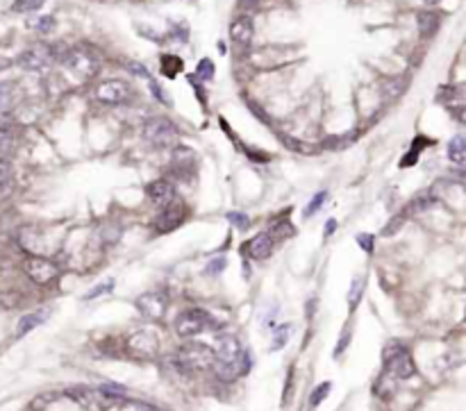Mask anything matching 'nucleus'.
<instances>
[{"instance_id": "c756f323", "label": "nucleus", "mask_w": 466, "mask_h": 411, "mask_svg": "<svg viewBox=\"0 0 466 411\" xmlns=\"http://www.w3.org/2000/svg\"><path fill=\"white\" fill-rule=\"evenodd\" d=\"M402 89H405V82L400 78H394V80H387L385 82V93L387 96H398Z\"/></svg>"}, {"instance_id": "4468645a", "label": "nucleus", "mask_w": 466, "mask_h": 411, "mask_svg": "<svg viewBox=\"0 0 466 411\" xmlns=\"http://www.w3.org/2000/svg\"><path fill=\"white\" fill-rule=\"evenodd\" d=\"M255 36V23L250 16H237L230 23V39L237 46H248Z\"/></svg>"}, {"instance_id": "6e6552de", "label": "nucleus", "mask_w": 466, "mask_h": 411, "mask_svg": "<svg viewBox=\"0 0 466 411\" xmlns=\"http://www.w3.org/2000/svg\"><path fill=\"white\" fill-rule=\"evenodd\" d=\"M23 270H26V275L36 284H51L59 278V266L53 259L41 257V255L28 257L26 264H23Z\"/></svg>"}, {"instance_id": "c85d7f7f", "label": "nucleus", "mask_w": 466, "mask_h": 411, "mask_svg": "<svg viewBox=\"0 0 466 411\" xmlns=\"http://www.w3.org/2000/svg\"><path fill=\"white\" fill-rule=\"evenodd\" d=\"M36 32L39 34H48V32H53L55 30V19L53 16H41L39 21H36Z\"/></svg>"}, {"instance_id": "79ce46f5", "label": "nucleus", "mask_w": 466, "mask_h": 411, "mask_svg": "<svg viewBox=\"0 0 466 411\" xmlns=\"http://www.w3.org/2000/svg\"><path fill=\"white\" fill-rule=\"evenodd\" d=\"M3 130H5V123H3V121H0V132H3Z\"/></svg>"}, {"instance_id": "39448f33", "label": "nucleus", "mask_w": 466, "mask_h": 411, "mask_svg": "<svg viewBox=\"0 0 466 411\" xmlns=\"http://www.w3.org/2000/svg\"><path fill=\"white\" fill-rule=\"evenodd\" d=\"M385 366H387V375L396 377V380H407L416 372L414 359L407 347H402V345L389 347L385 352Z\"/></svg>"}, {"instance_id": "7c9ffc66", "label": "nucleus", "mask_w": 466, "mask_h": 411, "mask_svg": "<svg viewBox=\"0 0 466 411\" xmlns=\"http://www.w3.org/2000/svg\"><path fill=\"white\" fill-rule=\"evenodd\" d=\"M212 76H214V64L210 59H203L198 64V78L201 80H212Z\"/></svg>"}, {"instance_id": "ddd939ff", "label": "nucleus", "mask_w": 466, "mask_h": 411, "mask_svg": "<svg viewBox=\"0 0 466 411\" xmlns=\"http://www.w3.org/2000/svg\"><path fill=\"white\" fill-rule=\"evenodd\" d=\"M146 196H148V201L157 207H164L166 203H171L176 198V186L171 180H155L146 186Z\"/></svg>"}, {"instance_id": "a19ab883", "label": "nucleus", "mask_w": 466, "mask_h": 411, "mask_svg": "<svg viewBox=\"0 0 466 411\" xmlns=\"http://www.w3.org/2000/svg\"><path fill=\"white\" fill-rule=\"evenodd\" d=\"M335 228H337V220H335V218H330V220H328V225H325V234H333Z\"/></svg>"}, {"instance_id": "5701e85b", "label": "nucleus", "mask_w": 466, "mask_h": 411, "mask_svg": "<svg viewBox=\"0 0 466 411\" xmlns=\"http://www.w3.org/2000/svg\"><path fill=\"white\" fill-rule=\"evenodd\" d=\"M14 91L16 86L11 82H0V111H7L14 103Z\"/></svg>"}, {"instance_id": "4be33fe9", "label": "nucleus", "mask_w": 466, "mask_h": 411, "mask_svg": "<svg viewBox=\"0 0 466 411\" xmlns=\"http://www.w3.org/2000/svg\"><path fill=\"white\" fill-rule=\"evenodd\" d=\"M432 205V196L430 193H423V196H416L414 201L407 205V209H405V216H414V214H419V211H425L427 207Z\"/></svg>"}, {"instance_id": "58836bf2", "label": "nucleus", "mask_w": 466, "mask_h": 411, "mask_svg": "<svg viewBox=\"0 0 466 411\" xmlns=\"http://www.w3.org/2000/svg\"><path fill=\"white\" fill-rule=\"evenodd\" d=\"M358 243L364 248L366 253H371V248H373V245H371V234H360V236H358Z\"/></svg>"}, {"instance_id": "f257e3e1", "label": "nucleus", "mask_w": 466, "mask_h": 411, "mask_svg": "<svg viewBox=\"0 0 466 411\" xmlns=\"http://www.w3.org/2000/svg\"><path fill=\"white\" fill-rule=\"evenodd\" d=\"M62 64L76 80H91L98 76V71H101V59H98V55L87 46L69 48L62 57Z\"/></svg>"}, {"instance_id": "423d86ee", "label": "nucleus", "mask_w": 466, "mask_h": 411, "mask_svg": "<svg viewBox=\"0 0 466 411\" xmlns=\"http://www.w3.org/2000/svg\"><path fill=\"white\" fill-rule=\"evenodd\" d=\"M55 59H57V53H55L53 46L36 44V46L28 48V51H23V53L19 55L16 64H19L21 68H26V71L39 73V71H46L48 66H51Z\"/></svg>"}, {"instance_id": "393cba45", "label": "nucleus", "mask_w": 466, "mask_h": 411, "mask_svg": "<svg viewBox=\"0 0 466 411\" xmlns=\"http://www.w3.org/2000/svg\"><path fill=\"white\" fill-rule=\"evenodd\" d=\"M330 389H333V384H330V382L318 384L316 389H314V393H312V397H310V407H318V405H321L325 397H328Z\"/></svg>"}, {"instance_id": "20e7f679", "label": "nucleus", "mask_w": 466, "mask_h": 411, "mask_svg": "<svg viewBox=\"0 0 466 411\" xmlns=\"http://www.w3.org/2000/svg\"><path fill=\"white\" fill-rule=\"evenodd\" d=\"M214 325L212 316L203 309H187L176 318V334L182 339H189V336H198L201 332L210 330Z\"/></svg>"}, {"instance_id": "72a5a7b5", "label": "nucleus", "mask_w": 466, "mask_h": 411, "mask_svg": "<svg viewBox=\"0 0 466 411\" xmlns=\"http://www.w3.org/2000/svg\"><path fill=\"white\" fill-rule=\"evenodd\" d=\"M228 220L235 223L237 228H246V225H248V216H246V214H239V211H230Z\"/></svg>"}, {"instance_id": "f704fd0d", "label": "nucleus", "mask_w": 466, "mask_h": 411, "mask_svg": "<svg viewBox=\"0 0 466 411\" xmlns=\"http://www.w3.org/2000/svg\"><path fill=\"white\" fill-rule=\"evenodd\" d=\"M325 196H328L325 191H323V193H316V196H314V201L310 203V207H308V209H305V216H312V214H314V211H316L318 207H321V205H323V201H325Z\"/></svg>"}, {"instance_id": "473e14b6", "label": "nucleus", "mask_w": 466, "mask_h": 411, "mask_svg": "<svg viewBox=\"0 0 466 411\" xmlns=\"http://www.w3.org/2000/svg\"><path fill=\"white\" fill-rule=\"evenodd\" d=\"M405 218H407L405 214H400V216H396V218H391V220H389V225L383 230V234H385V236H391V234H394V232L402 225V220H405Z\"/></svg>"}, {"instance_id": "a878e982", "label": "nucleus", "mask_w": 466, "mask_h": 411, "mask_svg": "<svg viewBox=\"0 0 466 411\" xmlns=\"http://www.w3.org/2000/svg\"><path fill=\"white\" fill-rule=\"evenodd\" d=\"M362 291H364V278H358V280L353 282V286H350V293H348V305H350V309L360 303Z\"/></svg>"}, {"instance_id": "cd10ccee", "label": "nucleus", "mask_w": 466, "mask_h": 411, "mask_svg": "<svg viewBox=\"0 0 466 411\" xmlns=\"http://www.w3.org/2000/svg\"><path fill=\"white\" fill-rule=\"evenodd\" d=\"M114 289V280H107L105 284H98L96 289H91L89 293H87V300H93V298H98V295H105V293H109Z\"/></svg>"}, {"instance_id": "9d476101", "label": "nucleus", "mask_w": 466, "mask_h": 411, "mask_svg": "<svg viewBox=\"0 0 466 411\" xmlns=\"http://www.w3.org/2000/svg\"><path fill=\"white\" fill-rule=\"evenodd\" d=\"M157 336L151 332V330H139V332H134L130 336V341H128V347H130V352L134 357H141V359H151L155 357L157 352Z\"/></svg>"}, {"instance_id": "dca6fc26", "label": "nucleus", "mask_w": 466, "mask_h": 411, "mask_svg": "<svg viewBox=\"0 0 466 411\" xmlns=\"http://www.w3.org/2000/svg\"><path fill=\"white\" fill-rule=\"evenodd\" d=\"M46 318H48V311H46V309H39V311H32V314H26V316L19 320V325H16V339L26 336V334L32 332V330H36Z\"/></svg>"}, {"instance_id": "aec40b11", "label": "nucleus", "mask_w": 466, "mask_h": 411, "mask_svg": "<svg viewBox=\"0 0 466 411\" xmlns=\"http://www.w3.org/2000/svg\"><path fill=\"white\" fill-rule=\"evenodd\" d=\"M419 30H421V36H425V39L439 30V14H437V11H421V14H419Z\"/></svg>"}, {"instance_id": "7ed1b4c3", "label": "nucleus", "mask_w": 466, "mask_h": 411, "mask_svg": "<svg viewBox=\"0 0 466 411\" xmlns=\"http://www.w3.org/2000/svg\"><path fill=\"white\" fill-rule=\"evenodd\" d=\"M143 139L155 148H176L180 139V130L173 121L164 116H153L143 126Z\"/></svg>"}, {"instance_id": "2eb2a0df", "label": "nucleus", "mask_w": 466, "mask_h": 411, "mask_svg": "<svg viewBox=\"0 0 466 411\" xmlns=\"http://www.w3.org/2000/svg\"><path fill=\"white\" fill-rule=\"evenodd\" d=\"M273 253V234L271 232H260L253 236V241L248 243V255L257 261H262L266 257H271Z\"/></svg>"}, {"instance_id": "ea45409f", "label": "nucleus", "mask_w": 466, "mask_h": 411, "mask_svg": "<svg viewBox=\"0 0 466 411\" xmlns=\"http://www.w3.org/2000/svg\"><path fill=\"white\" fill-rule=\"evenodd\" d=\"M134 407H137V411H166L162 407H153V405H143V402H137Z\"/></svg>"}, {"instance_id": "0eeeda50", "label": "nucleus", "mask_w": 466, "mask_h": 411, "mask_svg": "<svg viewBox=\"0 0 466 411\" xmlns=\"http://www.w3.org/2000/svg\"><path fill=\"white\" fill-rule=\"evenodd\" d=\"M132 86L126 80H105L96 86V101L103 105H126L132 101Z\"/></svg>"}, {"instance_id": "9b49d317", "label": "nucleus", "mask_w": 466, "mask_h": 411, "mask_svg": "<svg viewBox=\"0 0 466 411\" xmlns=\"http://www.w3.org/2000/svg\"><path fill=\"white\" fill-rule=\"evenodd\" d=\"M166 307H168V303L162 293H143L137 298V309L146 318H153V320L162 318L166 314Z\"/></svg>"}, {"instance_id": "f8f14e48", "label": "nucleus", "mask_w": 466, "mask_h": 411, "mask_svg": "<svg viewBox=\"0 0 466 411\" xmlns=\"http://www.w3.org/2000/svg\"><path fill=\"white\" fill-rule=\"evenodd\" d=\"M241 352L243 347L241 343L237 341V336H221L216 341V347H214V359H221V361H232V364H241Z\"/></svg>"}, {"instance_id": "2f4dec72", "label": "nucleus", "mask_w": 466, "mask_h": 411, "mask_svg": "<svg viewBox=\"0 0 466 411\" xmlns=\"http://www.w3.org/2000/svg\"><path fill=\"white\" fill-rule=\"evenodd\" d=\"M291 397H293V370H289V375H287V389L282 393V405L287 407L291 402Z\"/></svg>"}, {"instance_id": "412c9836", "label": "nucleus", "mask_w": 466, "mask_h": 411, "mask_svg": "<svg viewBox=\"0 0 466 411\" xmlns=\"http://www.w3.org/2000/svg\"><path fill=\"white\" fill-rule=\"evenodd\" d=\"M14 148H16V136L11 130H3L0 132V159H5L7 155L14 153Z\"/></svg>"}, {"instance_id": "f03ea898", "label": "nucleus", "mask_w": 466, "mask_h": 411, "mask_svg": "<svg viewBox=\"0 0 466 411\" xmlns=\"http://www.w3.org/2000/svg\"><path fill=\"white\" fill-rule=\"evenodd\" d=\"M214 361V350L205 343H185L171 357V364L178 370H203L210 368Z\"/></svg>"}, {"instance_id": "bb28decb", "label": "nucleus", "mask_w": 466, "mask_h": 411, "mask_svg": "<svg viewBox=\"0 0 466 411\" xmlns=\"http://www.w3.org/2000/svg\"><path fill=\"white\" fill-rule=\"evenodd\" d=\"M289 336H291V325H280L273 336V350H280V347L289 341Z\"/></svg>"}, {"instance_id": "a211bd4d", "label": "nucleus", "mask_w": 466, "mask_h": 411, "mask_svg": "<svg viewBox=\"0 0 466 411\" xmlns=\"http://www.w3.org/2000/svg\"><path fill=\"white\" fill-rule=\"evenodd\" d=\"M11 193H14V171L9 161L0 159V201H5Z\"/></svg>"}, {"instance_id": "c9c22d12", "label": "nucleus", "mask_w": 466, "mask_h": 411, "mask_svg": "<svg viewBox=\"0 0 466 411\" xmlns=\"http://www.w3.org/2000/svg\"><path fill=\"white\" fill-rule=\"evenodd\" d=\"M282 143H287L293 153H308V146L300 143V141H296V139H291V136H282Z\"/></svg>"}, {"instance_id": "4c0bfd02", "label": "nucleus", "mask_w": 466, "mask_h": 411, "mask_svg": "<svg viewBox=\"0 0 466 411\" xmlns=\"http://www.w3.org/2000/svg\"><path fill=\"white\" fill-rule=\"evenodd\" d=\"M348 341H350V332L346 330V332H343V336H341V341L337 343V350H335V357H339V355H341L343 350H346V345H348Z\"/></svg>"}, {"instance_id": "6ab92c4d", "label": "nucleus", "mask_w": 466, "mask_h": 411, "mask_svg": "<svg viewBox=\"0 0 466 411\" xmlns=\"http://www.w3.org/2000/svg\"><path fill=\"white\" fill-rule=\"evenodd\" d=\"M448 159L452 161V164H457V166H462L464 161H466V141H464L462 134L452 136V139H450V143H448Z\"/></svg>"}, {"instance_id": "b1692460", "label": "nucleus", "mask_w": 466, "mask_h": 411, "mask_svg": "<svg viewBox=\"0 0 466 411\" xmlns=\"http://www.w3.org/2000/svg\"><path fill=\"white\" fill-rule=\"evenodd\" d=\"M46 0H14L11 3V11H16V14H28V11H36Z\"/></svg>"}, {"instance_id": "f3484780", "label": "nucleus", "mask_w": 466, "mask_h": 411, "mask_svg": "<svg viewBox=\"0 0 466 411\" xmlns=\"http://www.w3.org/2000/svg\"><path fill=\"white\" fill-rule=\"evenodd\" d=\"M210 368L214 370V375L218 380H223V382H232V380H237L241 375V364H232V361L214 359Z\"/></svg>"}, {"instance_id": "1a4fd4ad", "label": "nucleus", "mask_w": 466, "mask_h": 411, "mask_svg": "<svg viewBox=\"0 0 466 411\" xmlns=\"http://www.w3.org/2000/svg\"><path fill=\"white\" fill-rule=\"evenodd\" d=\"M185 216H187V205L182 203V201H178V198H173L171 203H166L164 207H162V211L157 214V218H155V230L159 232V234H166V232H171V230H176L182 220H185Z\"/></svg>"}, {"instance_id": "e433bc0d", "label": "nucleus", "mask_w": 466, "mask_h": 411, "mask_svg": "<svg viewBox=\"0 0 466 411\" xmlns=\"http://www.w3.org/2000/svg\"><path fill=\"white\" fill-rule=\"evenodd\" d=\"M226 266V259L223 257H216L214 261H210V266H207V273H212V275H218L221 270Z\"/></svg>"}]
</instances>
